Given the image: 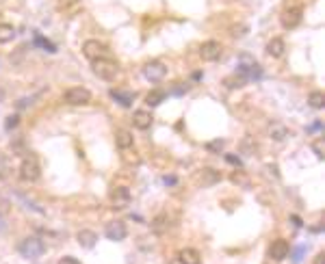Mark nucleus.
I'll return each mask as SVG.
<instances>
[{
    "label": "nucleus",
    "mask_w": 325,
    "mask_h": 264,
    "mask_svg": "<svg viewBox=\"0 0 325 264\" xmlns=\"http://www.w3.org/2000/svg\"><path fill=\"white\" fill-rule=\"evenodd\" d=\"M18 121H20V117H18V115H13V117H9V119L5 121V128H7V130H13V128L18 126Z\"/></svg>",
    "instance_id": "c85d7f7f"
},
{
    "label": "nucleus",
    "mask_w": 325,
    "mask_h": 264,
    "mask_svg": "<svg viewBox=\"0 0 325 264\" xmlns=\"http://www.w3.org/2000/svg\"><path fill=\"white\" fill-rule=\"evenodd\" d=\"M39 173H41V167H39V160L35 156H26L22 160L20 165V178L24 182H35L39 180Z\"/></svg>",
    "instance_id": "7ed1b4c3"
},
{
    "label": "nucleus",
    "mask_w": 325,
    "mask_h": 264,
    "mask_svg": "<svg viewBox=\"0 0 325 264\" xmlns=\"http://www.w3.org/2000/svg\"><path fill=\"white\" fill-rule=\"evenodd\" d=\"M202 76H204V74H202V72H193V80H200Z\"/></svg>",
    "instance_id": "e433bc0d"
},
{
    "label": "nucleus",
    "mask_w": 325,
    "mask_h": 264,
    "mask_svg": "<svg viewBox=\"0 0 325 264\" xmlns=\"http://www.w3.org/2000/svg\"><path fill=\"white\" fill-rule=\"evenodd\" d=\"M152 121H154V117H152L148 111H135L133 113V126L139 128V130H148L152 126Z\"/></svg>",
    "instance_id": "ddd939ff"
},
{
    "label": "nucleus",
    "mask_w": 325,
    "mask_h": 264,
    "mask_svg": "<svg viewBox=\"0 0 325 264\" xmlns=\"http://www.w3.org/2000/svg\"><path fill=\"white\" fill-rule=\"evenodd\" d=\"M223 145H226V141H223V139H215V141H208L206 143V150L211 152V154H219V152H223Z\"/></svg>",
    "instance_id": "b1692460"
},
{
    "label": "nucleus",
    "mask_w": 325,
    "mask_h": 264,
    "mask_svg": "<svg viewBox=\"0 0 325 264\" xmlns=\"http://www.w3.org/2000/svg\"><path fill=\"white\" fill-rule=\"evenodd\" d=\"M256 148H258V145H256V143L251 145V139H249V137L243 141V152H245V154H256Z\"/></svg>",
    "instance_id": "cd10ccee"
},
{
    "label": "nucleus",
    "mask_w": 325,
    "mask_h": 264,
    "mask_svg": "<svg viewBox=\"0 0 325 264\" xmlns=\"http://www.w3.org/2000/svg\"><path fill=\"white\" fill-rule=\"evenodd\" d=\"M83 54L89 58V61H96V58H106L108 56V46H104L102 41L98 39H89L83 43Z\"/></svg>",
    "instance_id": "423d86ee"
},
{
    "label": "nucleus",
    "mask_w": 325,
    "mask_h": 264,
    "mask_svg": "<svg viewBox=\"0 0 325 264\" xmlns=\"http://www.w3.org/2000/svg\"><path fill=\"white\" fill-rule=\"evenodd\" d=\"M104 234L108 240H124L128 236V230H126V223L119 221V219H115V221L106 223L104 227Z\"/></svg>",
    "instance_id": "0eeeda50"
},
{
    "label": "nucleus",
    "mask_w": 325,
    "mask_h": 264,
    "mask_svg": "<svg viewBox=\"0 0 325 264\" xmlns=\"http://www.w3.org/2000/svg\"><path fill=\"white\" fill-rule=\"evenodd\" d=\"M143 76L150 83H161V80L167 76V65L161 63V61H148L143 65Z\"/></svg>",
    "instance_id": "39448f33"
},
{
    "label": "nucleus",
    "mask_w": 325,
    "mask_h": 264,
    "mask_svg": "<svg viewBox=\"0 0 325 264\" xmlns=\"http://www.w3.org/2000/svg\"><path fill=\"white\" fill-rule=\"evenodd\" d=\"M288 255H291V247H288L286 240H273V243L269 245V258L271 260H276V262H282V260H286Z\"/></svg>",
    "instance_id": "6e6552de"
},
{
    "label": "nucleus",
    "mask_w": 325,
    "mask_h": 264,
    "mask_svg": "<svg viewBox=\"0 0 325 264\" xmlns=\"http://www.w3.org/2000/svg\"><path fill=\"white\" fill-rule=\"evenodd\" d=\"M303 251H306V245H299L297 249H295V253H293V262L297 264L299 260H301V255H303Z\"/></svg>",
    "instance_id": "c756f323"
},
{
    "label": "nucleus",
    "mask_w": 325,
    "mask_h": 264,
    "mask_svg": "<svg viewBox=\"0 0 325 264\" xmlns=\"http://www.w3.org/2000/svg\"><path fill=\"white\" fill-rule=\"evenodd\" d=\"M3 227H5V223H3V219H0V232H3Z\"/></svg>",
    "instance_id": "4c0bfd02"
},
{
    "label": "nucleus",
    "mask_w": 325,
    "mask_h": 264,
    "mask_svg": "<svg viewBox=\"0 0 325 264\" xmlns=\"http://www.w3.org/2000/svg\"><path fill=\"white\" fill-rule=\"evenodd\" d=\"M223 85H226L228 89H241V87H245V85H247V78H245V76H241V74H238V72H236V74L228 76L226 80H223Z\"/></svg>",
    "instance_id": "6ab92c4d"
},
{
    "label": "nucleus",
    "mask_w": 325,
    "mask_h": 264,
    "mask_svg": "<svg viewBox=\"0 0 325 264\" xmlns=\"http://www.w3.org/2000/svg\"><path fill=\"white\" fill-rule=\"evenodd\" d=\"M16 37V28L11 24H0V43H7Z\"/></svg>",
    "instance_id": "5701e85b"
},
{
    "label": "nucleus",
    "mask_w": 325,
    "mask_h": 264,
    "mask_svg": "<svg viewBox=\"0 0 325 264\" xmlns=\"http://www.w3.org/2000/svg\"><path fill=\"white\" fill-rule=\"evenodd\" d=\"M35 43H39V48H46V50H50V52H54V46H52V41H48V39H43V37H39V35H37V37H35Z\"/></svg>",
    "instance_id": "bb28decb"
},
{
    "label": "nucleus",
    "mask_w": 325,
    "mask_h": 264,
    "mask_svg": "<svg viewBox=\"0 0 325 264\" xmlns=\"http://www.w3.org/2000/svg\"><path fill=\"white\" fill-rule=\"evenodd\" d=\"M200 180H202V186H213V184H217V182L221 180V175L217 171H213V169H204Z\"/></svg>",
    "instance_id": "aec40b11"
},
{
    "label": "nucleus",
    "mask_w": 325,
    "mask_h": 264,
    "mask_svg": "<svg viewBox=\"0 0 325 264\" xmlns=\"http://www.w3.org/2000/svg\"><path fill=\"white\" fill-rule=\"evenodd\" d=\"M165 221H167V217H165V215H161V217H156V219H154V223H152V227H154V232H156V234H161V232L167 230V227H165Z\"/></svg>",
    "instance_id": "a878e982"
},
{
    "label": "nucleus",
    "mask_w": 325,
    "mask_h": 264,
    "mask_svg": "<svg viewBox=\"0 0 325 264\" xmlns=\"http://www.w3.org/2000/svg\"><path fill=\"white\" fill-rule=\"evenodd\" d=\"M115 141H117L119 145V150H128V148H133V132H128V130H117L115 132Z\"/></svg>",
    "instance_id": "f3484780"
},
{
    "label": "nucleus",
    "mask_w": 325,
    "mask_h": 264,
    "mask_svg": "<svg viewBox=\"0 0 325 264\" xmlns=\"http://www.w3.org/2000/svg\"><path fill=\"white\" fill-rule=\"evenodd\" d=\"M3 95H5V93H3V89H0V100H3Z\"/></svg>",
    "instance_id": "58836bf2"
},
{
    "label": "nucleus",
    "mask_w": 325,
    "mask_h": 264,
    "mask_svg": "<svg viewBox=\"0 0 325 264\" xmlns=\"http://www.w3.org/2000/svg\"><path fill=\"white\" fill-rule=\"evenodd\" d=\"M200 54H202V58H204V61H217V58L221 56L219 41H206V43H202Z\"/></svg>",
    "instance_id": "9b49d317"
},
{
    "label": "nucleus",
    "mask_w": 325,
    "mask_h": 264,
    "mask_svg": "<svg viewBox=\"0 0 325 264\" xmlns=\"http://www.w3.org/2000/svg\"><path fill=\"white\" fill-rule=\"evenodd\" d=\"M286 52V43L282 37H273L269 39V43H267V54L273 56V58H280V56H284Z\"/></svg>",
    "instance_id": "f8f14e48"
},
{
    "label": "nucleus",
    "mask_w": 325,
    "mask_h": 264,
    "mask_svg": "<svg viewBox=\"0 0 325 264\" xmlns=\"http://www.w3.org/2000/svg\"><path fill=\"white\" fill-rule=\"evenodd\" d=\"M111 98L115 100V102H119V104L121 106H130V104H133V93H126V91H111Z\"/></svg>",
    "instance_id": "412c9836"
},
{
    "label": "nucleus",
    "mask_w": 325,
    "mask_h": 264,
    "mask_svg": "<svg viewBox=\"0 0 325 264\" xmlns=\"http://www.w3.org/2000/svg\"><path fill=\"white\" fill-rule=\"evenodd\" d=\"M314 264H325V253H319V255H316Z\"/></svg>",
    "instance_id": "f704fd0d"
},
{
    "label": "nucleus",
    "mask_w": 325,
    "mask_h": 264,
    "mask_svg": "<svg viewBox=\"0 0 325 264\" xmlns=\"http://www.w3.org/2000/svg\"><path fill=\"white\" fill-rule=\"evenodd\" d=\"M63 100L72 106H83V104H89L91 91L85 89V87H70V89L63 93Z\"/></svg>",
    "instance_id": "20e7f679"
},
{
    "label": "nucleus",
    "mask_w": 325,
    "mask_h": 264,
    "mask_svg": "<svg viewBox=\"0 0 325 264\" xmlns=\"http://www.w3.org/2000/svg\"><path fill=\"white\" fill-rule=\"evenodd\" d=\"M301 9H297V7H291V9H286L284 13H282V26L284 28H295V26H299L301 24Z\"/></svg>",
    "instance_id": "9d476101"
},
{
    "label": "nucleus",
    "mask_w": 325,
    "mask_h": 264,
    "mask_svg": "<svg viewBox=\"0 0 325 264\" xmlns=\"http://www.w3.org/2000/svg\"><path fill=\"white\" fill-rule=\"evenodd\" d=\"M176 175H165V184H167V186H176Z\"/></svg>",
    "instance_id": "72a5a7b5"
},
{
    "label": "nucleus",
    "mask_w": 325,
    "mask_h": 264,
    "mask_svg": "<svg viewBox=\"0 0 325 264\" xmlns=\"http://www.w3.org/2000/svg\"><path fill=\"white\" fill-rule=\"evenodd\" d=\"M267 135H269L273 141H284V139L288 137V128L280 121H271L269 128H267Z\"/></svg>",
    "instance_id": "dca6fc26"
},
{
    "label": "nucleus",
    "mask_w": 325,
    "mask_h": 264,
    "mask_svg": "<svg viewBox=\"0 0 325 264\" xmlns=\"http://www.w3.org/2000/svg\"><path fill=\"white\" fill-rule=\"evenodd\" d=\"M291 221H293V223H295V225H297V227H299V225H301V219H299V217H297V215H293V217H291Z\"/></svg>",
    "instance_id": "c9c22d12"
},
{
    "label": "nucleus",
    "mask_w": 325,
    "mask_h": 264,
    "mask_svg": "<svg viewBox=\"0 0 325 264\" xmlns=\"http://www.w3.org/2000/svg\"><path fill=\"white\" fill-rule=\"evenodd\" d=\"M9 169H11L9 158H7L5 154L0 152V178H7V175H9Z\"/></svg>",
    "instance_id": "393cba45"
},
{
    "label": "nucleus",
    "mask_w": 325,
    "mask_h": 264,
    "mask_svg": "<svg viewBox=\"0 0 325 264\" xmlns=\"http://www.w3.org/2000/svg\"><path fill=\"white\" fill-rule=\"evenodd\" d=\"M91 72L96 74L100 80H106V83H111V80L117 78L119 74V65L113 61V58H96V61H91Z\"/></svg>",
    "instance_id": "f257e3e1"
},
{
    "label": "nucleus",
    "mask_w": 325,
    "mask_h": 264,
    "mask_svg": "<svg viewBox=\"0 0 325 264\" xmlns=\"http://www.w3.org/2000/svg\"><path fill=\"white\" fill-rule=\"evenodd\" d=\"M178 262L180 264H200L202 262L200 251H198V249H191V247L180 249V251H178Z\"/></svg>",
    "instance_id": "2eb2a0df"
},
{
    "label": "nucleus",
    "mask_w": 325,
    "mask_h": 264,
    "mask_svg": "<svg viewBox=\"0 0 325 264\" xmlns=\"http://www.w3.org/2000/svg\"><path fill=\"white\" fill-rule=\"evenodd\" d=\"M18 251H20V255H24L28 260H37L46 253V245H43V240L37 236H28L18 245Z\"/></svg>",
    "instance_id": "f03ea898"
},
{
    "label": "nucleus",
    "mask_w": 325,
    "mask_h": 264,
    "mask_svg": "<svg viewBox=\"0 0 325 264\" xmlns=\"http://www.w3.org/2000/svg\"><path fill=\"white\" fill-rule=\"evenodd\" d=\"M130 204V190L126 186H115L111 190V206L115 210H121Z\"/></svg>",
    "instance_id": "1a4fd4ad"
},
{
    "label": "nucleus",
    "mask_w": 325,
    "mask_h": 264,
    "mask_svg": "<svg viewBox=\"0 0 325 264\" xmlns=\"http://www.w3.org/2000/svg\"><path fill=\"white\" fill-rule=\"evenodd\" d=\"M76 240H78V245L85 247V249H93L98 243V234L96 232H91V230H81L76 234Z\"/></svg>",
    "instance_id": "4468645a"
},
{
    "label": "nucleus",
    "mask_w": 325,
    "mask_h": 264,
    "mask_svg": "<svg viewBox=\"0 0 325 264\" xmlns=\"http://www.w3.org/2000/svg\"><path fill=\"white\" fill-rule=\"evenodd\" d=\"M59 264H83V262L76 260V258H72V255H65V258L59 260Z\"/></svg>",
    "instance_id": "7c9ffc66"
},
{
    "label": "nucleus",
    "mask_w": 325,
    "mask_h": 264,
    "mask_svg": "<svg viewBox=\"0 0 325 264\" xmlns=\"http://www.w3.org/2000/svg\"><path fill=\"white\" fill-rule=\"evenodd\" d=\"M226 160H228V163H232V165H236V167H241V165H243V163H241V158L234 156V154H228Z\"/></svg>",
    "instance_id": "2f4dec72"
},
{
    "label": "nucleus",
    "mask_w": 325,
    "mask_h": 264,
    "mask_svg": "<svg viewBox=\"0 0 325 264\" xmlns=\"http://www.w3.org/2000/svg\"><path fill=\"white\" fill-rule=\"evenodd\" d=\"M312 150H314V154H316V156H319V158H323V143H321V141H316V143L312 145Z\"/></svg>",
    "instance_id": "473e14b6"
},
{
    "label": "nucleus",
    "mask_w": 325,
    "mask_h": 264,
    "mask_svg": "<svg viewBox=\"0 0 325 264\" xmlns=\"http://www.w3.org/2000/svg\"><path fill=\"white\" fill-rule=\"evenodd\" d=\"M308 104L312 108H316V111H321V108L325 106V95L321 91H312L308 95Z\"/></svg>",
    "instance_id": "4be33fe9"
},
{
    "label": "nucleus",
    "mask_w": 325,
    "mask_h": 264,
    "mask_svg": "<svg viewBox=\"0 0 325 264\" xmlns=\"http://www.w3.org/2000/svg\"><path fill=\"white\" fill-rule=\"evenodd\" d=\"M165 98H167V91L154 89V91H150V93L146 95V104H148V106H158V104H163Z\"/></svg>",
    "instance_id": "a211bd4d"
}]
</instances>
